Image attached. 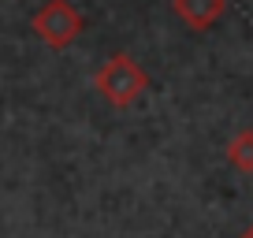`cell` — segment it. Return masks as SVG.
<instances>
[{
  "mask_svg": "<svg viewBox=\"0 0 253 238\" xmlns=\"http://www.w3.org/2000/svg\"><path fill=\"white\" fill-rule=\"evenodd\" d=\"M93 82H97V89H101V97L108 104H116V108H130V104L149 89V75H145L142 64L130 60L126 52L108 56V60L101 64V71H97Z\"/></svg>",
  "mask_w": 253,
  "mask_h": 238,
  "instance_id": "1",
  "label": "cell"
},
{
  "mask_svg": "<svg viewBox=\"0 0 253 238\" xmlns=\"http://www.w3.org/2000/svg\"><path fill=\"white\" fill-rule=\"evenodd\" d=\"M82 15L67 4V0H48L45 8L34 15V34L45 41L48 48H67L82 34Z\"/></svg>",
  "mask_w": 253,
  "mask_h": 238,
  "instance_id": "2",
  "label": "cell"
},
{
  "mask_svg": "<svg viewBox=\"0 0 253 238\" xmlns=\"http://www.w3.org/2000/svg\"><path fill=\"white\" fill-rule=\"evenodd\" d=\"M223 8H227V0H175V11L190 30H209L223 15Z\"/></svg>",
  "mask_w": 253,
  "mask_h": 238,
  "instance_id": "3",
  "label": "cell"
},
{
  "mask_svg": "<svg viewBox=\"0 0 253 238\" xmlns=\"http://www.w3.org/2000/svg\"><path fill=\"white\" fill-rule=\"evenodd\" d=\"M227 160L242 175H253V130H238L227 142Z\"/></svg>",
  "mask_w": 253,
  "mask_h": 238,
  "instance_id": "4",
  "label": "cell"
},
{
  "mask_svg": "<svg viewBox=\"0 0 253 238\" xmlns=\"http://www.w3.org/2000/svg\"><path fill=\"white\" fill-rule=\"evenodd\" d=\"M242 238H253V227H250V231H246V235H242Z\"/></svg>",
  "mask_w": 253,
  "mask_h": 238,
  "instance_id": "5",
  "label": "cell"
}]
</instances>
